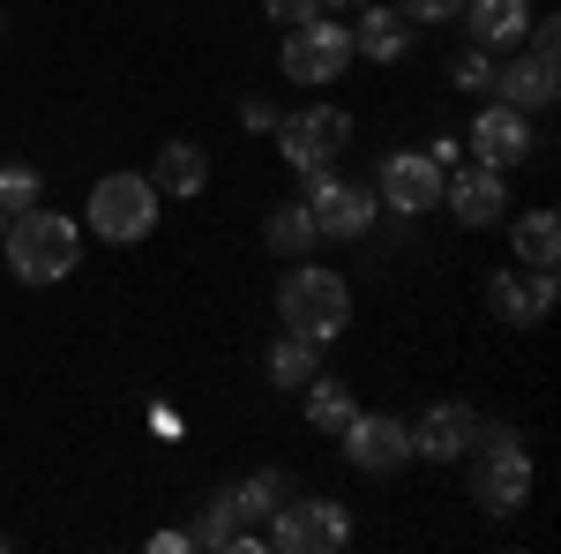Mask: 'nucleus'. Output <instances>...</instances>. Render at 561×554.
<instances>
[{
  "instance_id": "obj_4",
  "label": "nucleus",
  "mask_w": 561,
  "mask_h": 554,
  "mask_svg": "<svg viewBox=\"0 0 561 554\" xmlns=\"http://www.w3.org/2000/svg\"><path fill=\"white\" fill-rule=\"evenodd\" d=\"M150 225H158V188H150V172H105V180L90 188V233H98V240L135 248Z\"/></svg>"
},
{
  "instance_id": "obj_12",
  "label": "nucleus",
  "mask_w": 561,
  "mask_h": 554,
  "mask_svg": "<svg viewBox=\"0 0 561 554\" xmlns=\"http://www.w3.org/2000/svg\"><path fill=\"white\" fill-rule=\"evenodd\" d=\"M465 143H472L479 166L510 172V166H524V158H531V121H524L517 105H486V113L472 121V135H465Z\"/></svg>"
},
{
  "instance_id": "obj_28",
  "label": "nucleus",
  "mask_w": 561,
  "mask_h": 554,
  "mask_svg": "<svg viewBox=\"0 0 561 554\" xmlns=\"http://www.w3.org/2000/svg\"><path fill=\"white\" fill-rule=\"evenodd\" d=\"M262 8H270V23H285V31H293V23H314V15H322V0H262Z\"/></svg>"
},
{
  "instance_id": "obj_21",
  "label": "nucleus",
  "mask_w": 561,
  "mask_h": 554,
  "mask_svg": "<svg viewBox=\"0 0 561 554\" xmlns=\"http://www.w3.org/2000/svg\"><path fill=\"white\" fill-rule=\"evenodd\" d=\"M517 262H531V270H554L561 262V217L554 211L517 217Z\"/></svg>"
},
{
  "instance_id": "obj_14",
  "label": "nucleus",
  "mask_w": 561,
  "mask_h": 554,
  "mask_svg": "<svg viewBox=\"0 0 561 554\" xmlns=\"http://www.w3.org/2000/svg\"><path fill=\"white\" fill-rule=\"evenodd\" d=\"M442 203L457 211V225H502V203H510V188H502V172L494 166H472L457 172V180H442Z\"/></svg>"
},
{
  "instance_id": "obj_33",
  "label": "nucleus",
  "mask_w": 561,
  "mask_h": 554,
  "mask_svg": "<svg viewBox=\"0 0 561 554\" xmlns=\"http://www.w3.org/2000/svg\"><path fill=\"white\" fill-rule=\"evenodd\" d=\"M0 547H8V540H0Z\"/></svg>"
},
{
  "instance_id": "obj_2",
  "label": "nucleus",
  "mask_w": 561,
  "mask_h": 554,
  "mask_svg": "<svg viewBox=\"0 0 561 554\" xmlns=\"http://www.w3.org/2000/svg\"><path fill=\"white\" fill-rule=\"evenodd\" d=\"M277 315H285V330L293 338H314V344H337L352 323V293L337 270H314V262H293L285 270V285H277Z\"/></svg>"
},
{
  "instance_id": "obj_24",
  "label": "nucleus",
  "mask_w": 561,
  "mask_h": 554,
  "mask_svg": "<svg viewBox=\"0 0 561 554\" xmlns=\"http://www.w3.org/2000/svg\"><path fill=\"white\" fill-rule=\"evenodd\" d=\"M277 502H285V472H255V479H240V487H232V510H240V524H248V517H270Z\"/></svg>"
},
{
  "instance_id": "obj_17",
  "label": "nucleus",
  "mask_w": 561,
  "mask_h": 554,
  "mask_svg": "<svg viewBox=\"0 0 561 554\" xmlns=\"http://www.w3.org/2000/svg\"><path fill=\"white\" fill-rule=\"evenodd\" d=\"M150 188H158V195H203V188H210V158H203V143H165V150H158V172H150Z\"/></svg>"
},
{
  "instance_id": "obj_6",
  "label": "nucleus",
  "mask_w": 561,
  "mask_h": 554,
  "mask_svg": "<svg viewBox=\"0 0 561 554\" xmlns=\"http://www.w3.org/2000/svg\"><path fill=\"white\" fill-rule=\"evenodd\" d=\"M345 540H352L345 502H277L270 532H262V547L277 554H322V547H345Z\"/></svg>"
},
{
  "instance_id": "obj_19",
  "label": "nucleus",
  "mask_w": 561,
  "mask_h": 554,
  "mask_svg": "<svg viewBox=\"0 0 561 554\" xmlns=\"http://www.w3.org/2000/svg\"><path fill=\"white\" fill-rule=\"evenodd\" d=\"M262 240H270V248H277V256H314V240H322V233H314V211H307V203H277V211H270V225H262Z\"/></svg>"
},
{
  "instance_id": "obj_23",
  "label": "nucleus",
  "mask_w": 561,
  "mask_h": 554,
  "mask_svg": "<svg viewBox=\"0 0 561 554\" xmlns=\"http://www.w3.org/2000/svg\"><path fill=\"white\" fill-rule=\"evenodd\" d=\"M240 540V510H232V495H210L203 517L187 524V547H232Z\"/></svg>"
},
{
  "instance_id": "obj_20",
  "label": "nucleus",
  "mask_w": 561,
  "mask_h": 554,
  "mask_svg": "<svg viewBox=\"0 0 561 554\" xmlns=\"http://www.w3.org/2000/svg\"><path fill=\"white\" fill-rule=\"evenodd\" d=\"M404 45H412V31L397 23V8H367L352 23V53H367V60H397Z\"/></svg>"
},
{
  "instance_id": "obj_3",
  "label": "nucleus",
  "mask_w": 561,
  "mask_h": 554,
  "mask_svg": "<svg viewBox=\"0 0 561 554\" xmlns=\"http://www.w3.org/2000/svg\"><path fill=\"white\" fill-rule=\"evenodd\" d=\"M465 457H472V502L486 517H517L531 502V457H524L517 427H479Z\"/></svg>"
},
{
  "instance_id": "obj_15",
  "label": "nucleus",
  "mask_w": 561,
  "mask_h": 554,
  "mask_svg": "<svg viewBox=\"0 0 561 554\" xmlns=\"http://www.w3.org/2000/svg\"><path fill=\"white\" fill-rule=\"evenodd\" d=\"M494 105H517V113H539V105H554V68L547 60H510V68H494Z\"/></svg>"
},
{
  "instance_id": "obj_1",
  "label": "nucleus",
  "mask_w": 561,
  "mask_h": 554,
  "mask_svg": "<svg viewBox=\"0 0 561 554\" xmlns=\"http://www.w3.org/2000/svg\"><path fill=\"white\" fill-rule=\"evenodd\" d=\"M0 248H8V270L23 285H60L76 270V256H83V225L60 211H15L8 233H0Z\"/></svg>"
},
{
  "instance_id": "obj_16",
  "label": "nucleus",
  "mask_w": 561,
  "mask_h": 554,
  "mask_svg": "<svg viewBox=\"0 0 561 554\" xmlns=\"http://www.w3.org/2000/svg\"><path fill=\"white\" fill-rule=\"evenodd\" d=\"M465 23H472V45L502 53L531 31V0H465Z\"/></svg>"
},
{
  "instance_id": "obj_31",
  "label": "nucleus",
  "mask_w": 561,
  "mask_h": 554,
  "mask_svg": "<svg viewBox=\"0 0 561 554\" xmlns=\"http://www.w3.org/2000/svg\"><path fill=\"white\" fill-rule=\"evenodd\" d=\"M330 8H367V0H322V15H330Z\"/></svg>"
},
{
  "instance_id": "obj_7",
  "label": "nucleus",
  "mask_w": 561,
  "mask_h": 554,
  "mask_svg": "<svg viewBox=\"0 0 561 554\" xmlns=\"http://www.w3.org/2000/svg\"><path fill=\"white\" fill-rule=\"evenodd\" d=\"M307 211H314V233L322 240H359L367 225H375V188H352V180H337V172H307Z\"/></svg>"
},
{
  "instance_id": "obj_22",
  "label": "nucleus",
  "mask_w": 561,
  "mask_h": 554,
  "mask_svg": "<svg viewBox=\"0 0 561 554\" xmlns=\"http://www.w3.org/2000/svg\"><path fill=\"white\" fill-rule=\"evenodd\" d=\"M352 412H359V405H352L345 383H330V375H314V383H307V427H314V434H345Z\"/></svg>"
},
{
  "instance_id": "obj_32",
  "label": "nucleus",
  "mask_w": 561,
  "mask_h": 554,
  "mask_svg": "<svg viewBox=\"0 0 561 554\" xmlns=\"http://www.w3.org/2000/svg\"><path fill=\"white\" fill-rule=\"evenodd\" d=\"M0 233H8V211H0Z\"/></svg>"
},
{
  "instance_id": "obj_13",
  "label": "nucleus",
  "mask_w": 561,
  "mask_h": 554,
  "mask_svg": "<svg viewBox=\"0 0 561 554\" xmlns=\"http://www.w3.org/2000/svg\"><path fill=\"white\" fill-rule=\"evenodd\" d=\"M479 434V412L472 405H434L427 420L412 427V457H434V465H457L465 450H472Z\"/></svg>"
},
{
  "instance_id": "obj_5",
  "label": "nucleus",
  "mask_w": 561,
  "mask_h": 554,
  "mask_svg": "<svg viewBox=\"0 0 561 554\" xmlns=\"http://www.w3.org/2000/svg\"><path fill=\"white\" fill-rule=\"evenodd\" d=\"M345 143H352V121L337 105H307V113H285L277 121V150H285L293 172H330Z\"/></svg>"
},
{
  "instance_id": "obj_29",
  "label": "nucleus",
  "mask_w": 561,
  "mask_h": 554,
  "mask_svg": "<svg viewBox=\"0 0 561 554\" xmlns=\"http://www.w3.org/2000/svg\"><path fill=\"white\" fill-rule=\"evenodd\" d=\"M397 8H404V15H420V23H442V15H457L465 0H397Z\"/></svg>"
},
{
  "instance_id": "obj_26",
  "label": "nucleus",
  "mask_w": 561,
  "mask_h": 554,
  "mask_svg": "<svg viewBox=\"0 0 561 554\" xmlns=\"http://www.w3.org/2000/svg\"><path fill=\"white\" fill-rule=\"evenodd\" d=\"M449 83H457V90H486V83H494V53H486V45L457 53V60H449Z\"/></svg>"
},
{
  "instance_id": "obj_27",
  "label": "nucleus",
  "mask_w": 561,
  "mask_h": 554,
  "mask_svg": "<svg viewBox=\"0 0 561 554\" xmlns=\"http://www.w3.org/2000/svg\"><path fill=\"white\" fill-rule=\"evenodd\" d=\"M524 38H531V60H547V68L561 60V23H554V15H531V31H524Z\"/></svg>"
},
{
  "instance_id": "obj_9",
  "label": "nucleus",
  "mask_w": 561,
  "mask_h": 554,
  "mask_svg": "<svg viewBox=\"0 0 561 554\" xmlns=\"http://www.w3.org/2000/svg\"><path fill=\"white\" fill-rule=\"evenodd\" d=\"M442 180H449V172L434 166L427 150H397V158H382L375 203H382V211H397V217H420V211H434V203H442Z\"/></svg>"
},
{
  "instance_id": "obj_10",
  "label": "nucleus",
  "mask_w": 561,
  "mask_h": 554,
  "mask_svg": "<svg viewBox=\"0 0 561 554\" xmlns=\"http://www.w3.org/2000/svg\"><path fill=\"white\" fill-rule=\"evenodd\" d=\"M345 457L359 472H404L412 465V427L397 412H352L345 420Z\"/></svg>"
},
{
  "instance_id": "obj_11",
  "label": "nucleus",
  "mask_w": 561,
  "mask_h": 554,
  "mask_svg": "<svg viewBox=\"0 0 561 554\" xmlns=\"http://www.w3.org/2000/svg\"><path fill=\"white\" fill-rule=\"evenodd\" d=\"M554 270H531V278H517V270H494L486 278V307L502 315V323H517V330H531V323H547L554 315Z\"/></svg>"
},
{
  "instance_id": "obj_25",
  "label": "nucleus",
  "mask_w": 561,
  "mask_h": 554,
  "mask_svg": "<svg viewBox=\"0 0 561 554\" xmlns=\"http://www.w3.org/2000/svg\"><path fill=\"white\" fill-rule=\"evenodd\" d=\"M0 211H38V166H0Z\"/></svg>"
},
{
  "instance_id": "obj_30",
  "label": "nucleus",
  "mask_w": 561,
  "mask_h": 554,
  "mask_svg": "<svg viewBox=\"0 0 561 554\" xmlns=\"http://www.w3.org/2000/svg\"><path fill=\"white\" fill-rule=\"evenodd\" d=\"M240 121H248V128H277V105H270V98H248Z\"/></svg>"
},
{
  "instance_id": "obj_8",
  "label": "nucleus",
  "mask_w": 561,
  "mask_h": 554,
  "mask_svg": "<svg viewBox=\"0 0 561 554\" xmlns=\"http://www.w3.org/2000/svg\"><path fill=\"white\" fill-rule=\"evenodd\" d=\"M277 60H285L293 83H337L345 60H352V31H345V23H322V15H314V23H293Z\"/></svg>"
},
{
  "instance_id": "obj_18",
  "label": "nucleus",
  "mask_w": 561,
  "mask_h": 554,
  "mask_svg": "<svg viewBox=\"0 0 561 554\" xmlns=\"http://www.w3.org/2000/svg\"><path fill=\"white\" fill-rule=\"evenodd\" d=\"M314 375H322V344L314 338H293V330H285V338L270 344V383L277 389H307Z\"/></svg>"
}]
</instances>
